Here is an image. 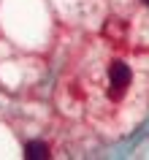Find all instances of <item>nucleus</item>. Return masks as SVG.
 Segmentation results:
<instances>
[{
    "label": "nucleus",
    "instance_id": "obj_1",
    "mask_svg": "<svg viewBox=\"0 0 149 160\" xmlns=\"http://www.w3.org/2000/svg\"><path fill=\"white\" fill-rule=\"evenodd\" d=\"M130 79H133V73L122 60L111 62V68H108V87H111L108 90V98L111 101H119L125 95V90H127V84H130Z\"/></svg>",
    "mask_w": 149,
    "mask_h": 160
},
{
    "label": "nucleus",
    "instance_id": "obj_3",
    "mask_svg": "<svg viewBox=\"0 0 149 160\" xmlns=\"http://www.w3.org/2000/svg\"><path fill=\"white\" fill-rule=\"evenodd\" d=\"M144 3H147V6H149V0H144Z\"/></svg>",
    "mask_w": 149,
    "mask_h": 160
},
{
    "label": "nucleus",
    "instance_id": "obj_2",
    "mask_svg": "<svg viewBox=\"0 0 149 160\" xmlns=\"http://www.w3.org/2000/svg\"><path fill=\"white\" fill-rule=\"evenodd\" d=\"M25 158L27 160H43V158H49V147L43 141H30L25 147Z\"/></svg>",
    "mask_w": 149,
    "mask_h": 160
}]
</instances>
